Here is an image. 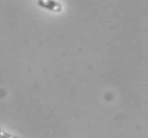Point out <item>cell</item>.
I'll use <instances>...</instances> for the list:
<instances>
[{"label": "cell", "instance_id": "obj_2", "mask_svg": "<svg viewBox=\"0 0 148 138\" xmlns=\"http://www.w3.org/2000/svg\"><path fill=\"white\" fill-rule=\"evenodd\" d=\"M0 134H1V130H0Z\"/></svg>", "mask_w": 148, "mask_h": 138}, {"label": "cell", "instance_id": "obj_1", "mask_svg": "<svg viewBox=\"0 0 148 138\" xmlns=\"http://www.w3.org/2000/svg\"><path fill=\"white\" fill-rule=\"evenodd\" d=\"M38 5L42 7H44V9H47V10L49 11H54V12H60V11L58 10V9H56V7H53L52 5H50L49 3H47L45 0H38Z\"/></svg>", "mask_w": 148, "mask_h": 138}]
</instances>
